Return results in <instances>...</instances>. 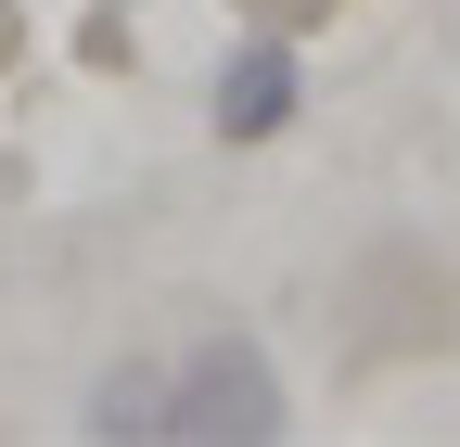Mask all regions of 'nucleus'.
Masks as SVG:
<instances>
[{
    "label": "nucleus",
    "instance_id": "obj_2",
    "mask_svg": "<svg viewBox=\"0 0 460 447\" xmlns=\"http://www.w3.org/2000/svg\"><path fill=\"white\" fill-rule=\"evenodd\" d=\"M205 116H217V141H281V128H295V116H307V51H295V26L230 39V51H217Z\"/></svg>",
    "mask_w": 460,
    "mask_h": 447
},
{
    "label": "nucleus",
    "instance_id": "obj_6",
    "mask_svg": "<svg viewBox=\"0 0 460 447\" xmlns=\"http://www.w3.org/2000/svg\"><path fill=\"white\" fill-rule=\"evenodd\" d=\"M115 13H128V0H115Z\"/></svg>",
    "mask_w": 460,
    "mask_h": 447
},
{
    "label": "nucleus",
    "instance_id": "obj_1",
    "mask_svg": "<svg viewBox=\"0 0 460 447\" xmlns=\"http://www.w3.org/2000/svg\"><path fill=\"white\" fill-rule=\"evenodd\" d=\"M180 358V447H281L295 434V397H281V371L243 320H205Z\"/></svg>",
    "mask_w": 460,
    "mask_h": 447
},
{
    "label": "nucleus",
    "instance_id": "obj_5",
    "mask_svg": "<svg viewBox=\"0 0 460 447\" xmlns=\"http://www.w3.org/2000/svg\"><path fill=\"white\" fill-rule=\"evenodd\" d=\"M26 39H39V26H26V0H0V77L26 65Z\"/></svg>",
    "mask_w": 460,
    "mask_h": 447
},
{
    "label": "nucleus",
    "instance_id": "obj_4",
    "mask_svg": "<svg viewBox=\"0 0 460 447\" xmlns=\"http://www.w3.org/2000/svg\"><path fill=\"white\" fill-rule=\"evenodd\" d=\"M77 65H128V26H115V0H102V13L77 26Z\"/></svg>",
    "mask_w": 460,
    "mask_h": 447
},
{
    "label": "nucleus",
    "instance_id": "obj_3",
    "mask_svg": "<svg viewBox=\"0 0 460 447\" xmlns=\"http://www.w3.org/2000/svg\"><path fill=\"white\" fill-rule=\"evenodd\" d=\"M77 434H102V447H180V358H154V346L102 358L90 422H77Z\"/></svg>",
    "mask_w": 460,
    "mask_h": 447
}]
</instances>
